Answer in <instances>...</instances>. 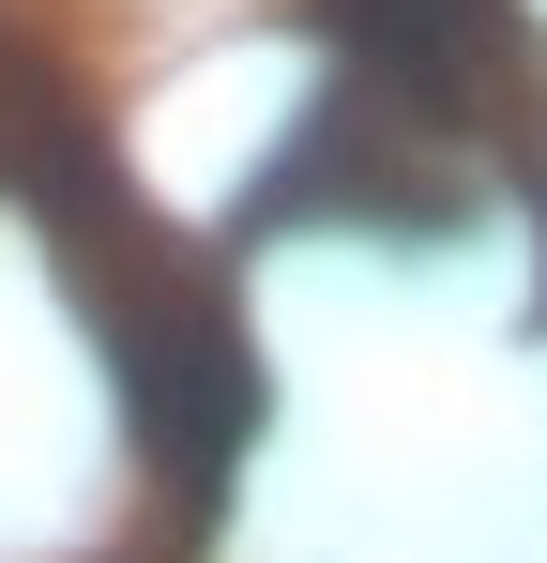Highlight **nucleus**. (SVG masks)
<instances>
[{
  "label": "nucleus",
  "mask_w": 547,
  "mask_h": 563,
  "mask_svg": "<svg viewBox=\"0 0 547 563\" xmlns=\"http://www.w3.org/2000/svg\"><path fill=\"white\" fill-rule=\"evenodd\" d=\"M335 31H350L365 92L426 107V122H456L502 62V0H335Z\"/></svg>",
  "instance_id": "obj_1"
}]
</instances>
